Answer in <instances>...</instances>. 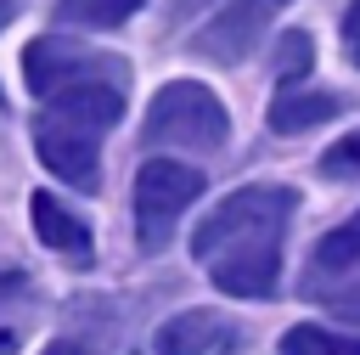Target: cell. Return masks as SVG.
<instances>
[{
	"instance_id": "cell-16",
	"label": "cell",
	"mask_w": 360,
	"mask_h": 355,
	"mask_svg": "<svg viewBox=\"0 0 360 355\" xmlns=\"http://www.w3.org/2000/svg\"><path fill=\"white\" fill-rule=\"evenodd\" d=\"M343 51L360 68V0H349V11H343Z\"/></svg>"
},
{
	"instance_id": "cell-3",
	"label": "cell",
	"mask_w": 360,
	"mask_h": 355,
	"mask_svg": "<svg viewBox=\"0 0 360 355\" xmlns=\"http://www.w3.org/2000/svg\"><path fill=\"white\" fill-rule=\"evenodd\" d=\"M146 147H180V152H219L231 141V113L225 101L197 85V79H169L152 107H146V124H141Z\"/></svg>"
},
{
	"instance_id": "cell-18",
	"label": "cell",
	"mask_w": 360,
	"mask_h": 355,
	"mask_svg": "<svg viewBox=\"0 0 360 355\" xmlns=\"http://www.w3.org/2000/svg\"><path fill=\"white\" fill-rule=\"evenodd\" d=\"M45 355H90V349H84V344H68V338H62V344H51Z\"/></svg>"
},
{
	"instance_id": "cell-13",
	"label": "cell",
	"mask_w": 360,
	"mask_h": 355,
	"mask_svg": "<svg viewBox=\"0 0 360 355\" xmlns=\"http://www.w3.org/2000/svg\"><path fill=\"white\" fill-rule=\"evenodd\" d=\"M270 68H276V79H281V85H298V79L315 68V39H309L304 28H287V34L276 39V56H270Z\"/></svg>"
},
{
	"instance_id": "cell-8",
	"label": "cell",
	"mask_w": 360,
	"mask_h": 355,
	"mask_svg": "<svg viewBox=\"0 0 360 355\" xmlns=\"http://www.w3.org/2000/svg\"><path fill=\"white\" fill-rule=\"evenodd\" d=\"M28 214H34V231H39V242H45L51 254H62V259H73V265H90V259H96L90 225H84L62 197L34 192V197H28Z\"/></svg>"
},
{
	"instance_id": "cell-5",
	"label": "cell",
	"mask_w": 360,
	"mask_h": 355,
	"mask_svg": "<svg viewBox=\"0 0 360 355\" xmlns=\"http://www.w3.org/2000/svg\"><path fill=\"white\" fill-rule=\"evenodd\" d=\"M73 79H129V62L101 56V51H84V45H73L62 34H45V39H34L22 51V85L34 96H51V90H62Z\"/></svg>"
},
{
	"instance_id": "cell-12",
	"label": "cell",
	"mask_w": 360,
	"mask_h": 355,
	"mask_svg": "<svg viewBox=\"0 0 360 355\" xmlns=\"http://www.w3.org/2000/svg\"><path fill=\"white\" fill-rule=\"evenodd\" d=\"M281 355H360V332H338V327L298 321V327L281 332Z\"/></svg>"
},
{
	"instance_id": "cell-15",
	"label": "cell",
	"mask_w": 360,
	"mask_h": 355,
	"mask_svg": "<svg viewBox=\"0 0 360 355\" xmlns=\"http://www.w3.org/2000/svg\"><path fill=\"white\" fill-rule=\"evenodd\" d=\"M321 299L332 304V316H338V321L360 327V282H349V287H321Z\"/></svg>"
},
{
	"instance_id": "cell-20",
	"label": "cell",
	"mask_w": 360,
	"mask_h": 355,
	"mask_svg": "<svg viewBox=\"0 0 360 355\" xmlns=\"http://www.w3.org/2000/svg\"><path fill=\"white\" fill-rule=\"evenodd\" d=\"M17 6H22V0H0V28H6L11 17H17Z\"/></svg>"
},
{
	"instance_id": "cell-4",
	"label": "cell",
	"mask_w": 360,
	"mask_h": 355,
	"mask_svg": "<svg viewBox=\"0 0 360 355\" xmlns=\"http://www.w3.org/2000/svg\"><path fill=\"white\" fill-rule=\"evenodd\" d=\"M202 197V169L197 163H180V158H146L135 169V242L146 254H158L180 214Z\"/></svg>"
},
{
	"instance_id": "cell-21",
	"label": "cell",
	"mask_w": 360,
	"mask_h": 355,
	"mask_svg": "<svg viewBox=\"0 0 360 355\" xmlns=\"http://www.w3.org/2000/svg\"><path fill=\"white\" fill-rule=\"evenodd\" d=\"M6 349H11V338H6V332H0V355H6Z\"/></svg>"
},
{
	"instance_id": "cell-14",
	"label": "cell",
	"mask_w": 360,
	"mask_h": 355,
	"mask_svg": "<svg viewBox=\"0 0 360 355\" xmlns=\"http://www.w3.org/2000/svg\"><path fill=\"white\" fill-rule=\"evenodd\" d=\"M321 175L326 180H360V130L343 135V141H332L321 152Z\"/></svg>"
},
{
	"instance_id": "cell-11",
	"label": "cell",
	"mask_w": 360,
	"mask_h": 355,
	"mask_svg": "<svg viewBox=\"0 0 360 355\" xmlns=\"http://www.w3.org/2000/svg\"><path fill=\"white\" fill-rule=\"evenodd\" d=\"M146 0H56V23L62 28H84V34H101V28H124Z\"/></svg>"
},
{
	"instance_id": "cell-10",
	"label": "cell",
	"mask_w": 360,
	"mask_h": 355,
	"mask_svg": "<svg viewBox=\"0 0 360 355\" xmlns=\"http://www.w3.org/2000/svg\"><path fill=\"white\" fill-rule=\"evenodd\" d=\"M338 113H343V101H338L332 90H292V85H281V96L270 101L264 124H270L276 135H304V130H315V124H326V118H338Z\"/></svg>"
},
{
	"instance_id": "cell-6",
	"label": "cell",
	"mask_w": 360,
	"mask_h": 355,
	"mask_svg": "<svg viewBox=\"0 0 360 355\" xmlns=\"http://www.w3.org/2000/svg\"><path fill=\"white\" fill-rule=\"evenodd\" d=\"M287 0H231L214 23H202V34L191 39V51L197 56H214V62H242L264 39V28H270V17Z\"/></svg>"
},
{
	"instance_id": "cell-1",
	"label": "cell",
	"mask_w": 360,
	"mask_h": 355,
	"mask_svg": "<svg viewBox=\"0 0 360 355\" xmlns=\"http://www.w3.org/2000/svg\"><path fill=\"white\" fill-rule=\"evenodd\" d=\"M298 192L292 186H242L225 203L202 214L191 231V259L214 276L219 293L231 299H270L281 282V237L292 225Z\"/></svg>"
},
{
	"instance_id": "cell-2",
	"label": "cell",
	"mask_w": 360,
	"mask_h": 355,
	"mask_svg": "<svg viewBox=\"0 0 360 355\" xmlns=\"http://www.w3.org/2000/svg\"><path fill=\"white\" fill-rule=\"evenodd\" d=\"M118 118H124V79H73L45 96V113L34 118V152L56 180L96 192L101 141Z\"/></svg>"
},
{
	"instance_id": "cell-19",
	"label": "cell",
	"mask_w": 360,
	"mask_h": 355,
	"mask_svg": "<svg viewBox=\"0 0 360 355\" xmlns=\"http://www.w3.org/2000/svg\"><path fill=\"white\" fill-rule=\"evenodd\" d=\"M208 0H174V17H191V11H202Z\"/></svg>"
},
{
	"instance_id": "cell-9",
	"label": "cell",
	"mask_w": 360,
	"mask_h": 355,
	"mask_svg": "<svg viewBox=\"0 0 360 355\" xmlns=\"http://www.w3.org/2000/svg\"><path fill=\"white\" fill-rule=\"evenodd\" d=\"M349 270H360V214H349L343 225H332V231L315 242V254H309V270H304V293L315 299L321 287L343 282Z\"/></svg>"
},
{
	"instance_id": "cell-17",
	"label": "cell",
	"mask_w": 360,
	"mask_h": 355,
	"mask_svg": "<svg viewBox=\"0 0 360 355\" xmlns=\"http://www.w3.org/2000/svg\"><path fill=\"white\" fill-rule=\"evenodd\" d=\"M6 299H28V276L6 270V276H0V304H6Z\"/></svg>"
},
{
	"instance_id": "cell-7",
	"label": "cell",
	"mask_w": 360,
	"mask_h": 355,
	"mask_svg": "<svg viewBox=\"0 0 360 355\" xmlns=\"http://www.w3.org/2000/svg\"><path fill=\"white\" fill-rule=\"evenodd\" d=\"M158 355H236L242 349V327L225 310H180L152 332Z\"/></svg>"
}]
</instances>
